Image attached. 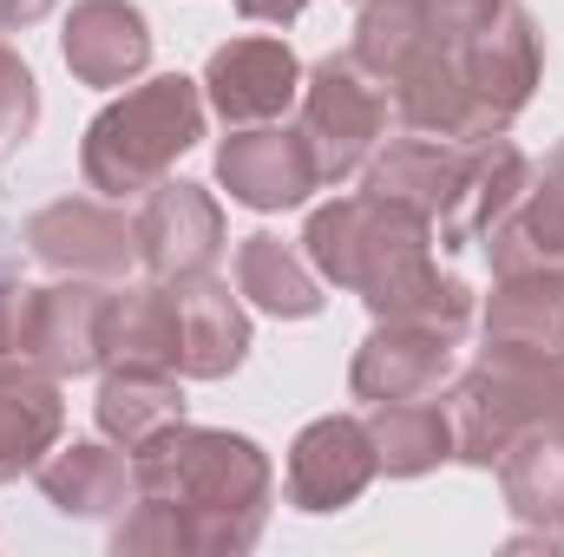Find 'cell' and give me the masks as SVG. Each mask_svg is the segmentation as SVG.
<instances>
[{
  "mask_svg": "<svg viewBox=\"0 0 564 557\" xmlns=\"http://www.w3.org/2000/svg\"><path fill=\"white\" fill-rule=\"evenodd\" d=\"M302 256L322 282L361 295L375 321H421L440 335L473 328V288L433 263V230L394 197L355 190L308 210Z\"/></svg>",
  "mask_w": 564,
  "mask_h": 557,
  "instance_id": "cell-1",
  "label": "cell"
},
{
  "mask_svg": "<svg viewBox=\"0 0 564 557\" xmlns=\"http://www.w3.org/2000/svg\"><path fill=\"white\" fill-rule=\"evenodd\" d=\"M132 479L139 499H151L177 525V545L204 557L257 551L276 505L270 452L230 426H191V419L164 426L158 439L132 446Z\"/></svg>",
  "mask_w": 564,
  "mask_h": 557,
  "instance_id": "cell-2",
  "label": "cell"
},
{
  "mask_svg": "<svg viewBox=\"0 0 564 557\" xmlns=\"http://www.w3.org/2000/svg\"><path fill=\"white\" fill-rule=\"evenodd\" d=\"M532 184V157L506 139H388L368 164H361V190L394 197L433 230L440 250H473Z\"/></svg>",
  "mask_w": 564,
  "mask_h": 557,
  "instance_id": "cell-3",
  "label": "cell"
},
{
  "mask_svg": "<svg viewBox=\"0 0 564 557\" xmlns=\"http://www.w3.org/2000/svg\"><path fill=\"white\" fill-rule=\"evenodd\" d=\"M197 139H204V79L158 73L86 125L79 171L106 197H144L151 184L171 177V164Z\"/></svg>",
  "mask_w": 564,
  "mask_h": 557,
  "instance_id": "cell-4",
  "label": "cell"
},
{
  "mask_svg": "<svg viewBox=\"0 0 564 557\" xmlns=\"http://www.w3.org/2000/svg\"><path fill=\"white\" fill-rule=\"evenodd\" d=\"M558 401H564V368H525V361L479 354L446 394L453 459L473 466V472H492L519 433H532V426H545L558 414Z\"/></svg>",
  "mask_w": 564,
  "mask_h": 557,
  "instance_id": "cell-5",
  "label": "cell"
},
{
  "mask_svg": "<svg viewBox=\"0 0 564 557\" xmlns=\"http://www.w3.org/2000/svg\"><path fill=\"white\" fill-rule=\"evenodd\" d=\"M388 86L355 66V53H328L302 73V139L315 151L322 184H348L388 144Z\"/></svg>",
  "mask_w": 564,
  "mask_h": 557,
  "instance_id": "cell-6",
  "label": "cell"
},
{
  "mask_svg": "<svg viewBox=\"0 0 564 557\" xmlns=\"http://www.w3.org/2000/svg\"><path fill=\"white\" fill-rule=\"evenodd\" d=\"M132 237H139L144 276H158V282L204 276L230 250V223H224L217 197L204 184H191V177H164V184L144 190L139 217H132Z\"/></svg>",
  "mask_w": 564,
  "mask_h": 557,
  "instance_id": "cell-7",
  "label": "cell"
},
{
  "mask_svg": "<svg viewBox=\"0 0 564 557\" xmlns=\"http://www.w3.org/2000/svg\"><path fill=\"white\" fill-rule=\"evenodd\" d=\"M375 472H381V459H375L368 419L322 414V419H308L295 433V446H289V505L308 512V518L348 512L375 485Z\"/></svg>",
  "mask_w": 564,
  "mask_h": 557,
  "instance_id": "cell-8",
  "label": "cell"
},
{
  "mask_svg": "<svg viewBox=\"0 0 564 557\" xmlns=\"http://www.w3.org/2000/svg\"><path fill=\"white\" fill-rule=\"evenodd\" d=\"M302 92V59L276 33H243L210 53L204 66V106L237 132V125H270Z\"/></svg>",
  "mask_w": 564,
  "mask_h": 557,
  "instance_id": "cell-9",
  "label": "cell"
},
{
  "mask_svg": "<svg viewBox=\"0 0 564 557\" xmlns=\"http://www.w3.org/2000/svg\"><path fill=\"white\" fill-rule=\"evenodd\" d=\"M26 250L59 270V276H93L119 282L139 263V237L119 210H106L99 197H53L46 210L26 217Z\"/></svg>",
  "mask_w": 564,
  "mask_h": 557,
  "instance_id": "cell-10",
  "label": "cell"
},
{
  "mask_svg": "<svg viewBox=\"0 0 564 557\" xmlns=\"http://www.w3.org/2000/svg\"><path fill=\"white\" fill-rule=\"evenodd\" d=\"M217 184L243 210H295L308 204V190H322V171L302 125H237L217 144Z\"/></svg>",
  "mask_w": 564,
  "mask_h": 557,
  "instance_id": "cell-11",
  "label": "cell"
},
{
  "mask_svg": "<svg viewBox=\"0 0 564 557\" xmlns=\"http://www.w3.org/2000/svg\"><path fill=\"white\" fill-rule=\"evenodd\" d=\"M453 368H459V335H440V328H421V321H375V335L355 348L348 387L368 407L426 401L453 381Z\"/></svg>",
  "mask_w": 564,
  "mask_h": 557,
  "instance_id": "cell-12",
  "label": "cell"
},
{
  "mask_svg": "<svg viewBox=\"0 0 564 557\" xmlns=\"http://www.w3.org/2000/svg\"><path fill=\"white\" fill-rule=\"evenodd\" d=\"M112 282L66 276L53 288H40L33 302V328H26V361H40L59 381L99 374L106 368V328H112Z\"/></svg>",
  "mask_w": 564,
  "mask_h": 557,
  "instance_id": "cell-13",
  "label": "cell"
},
{
  "mask_svg": "<svg viewBox=\"0 0 564 557\" xmlns=\"http://www.w3.org/2000/svg\"><path fill=\"white\" fill-rule=\"evenodd\" d=\"M479 354L525 361V368H564V270H519L499 276L479 315Z\"/></svg>",
  "mask_w": 564,
  "mask_h": 557,
  "instance_id": "cell-14",
  "label": "cell"
},
{
  "mask_svg": "<svg viewBox=\"0 0 564 557\" xmlns=\"http://www.w3.org/2000/svg\"><path fill=\"white\" fill-rule=\"evenodd\" d=\"M171 302H177V374L184 381H230L250 354L243 295H230V282L204 270V276L171 282Z\"/></svg>",
  "mask_w": 564,
  "mask_h": 557,
  "instance_id": "cell-15",
  "label": "cell"
},
{
  "mask_svg": "<svg viewBox=\"0 0 564 557\" xmlns=\"http://www.w3.org/2000/svg\"><path fill=\"white\" fill-rule=\"evenodd\" d=\"M59 53L79 86H132L151 66V20L132 0H79L66 13Z\"/></svg>",
  "mask_w": 564,
  "mask_h": 557,
  "instance_id": "cell-16",
  "label": "cell"
},
{
  "mask_svg": "<svg viewBox=\"0 0 564 557\" xmlns=\"http://www.w3.org/2000/svg\"><path fill=\"white\" fill-rule=\"evenodd\" d=\"M66 433L59 374H46L26 354H0V485L40 472V459Z\"/></svg>",
  "mask_w": 564,
  "mask_h": 557,
  "instance_id": "cell-17",
  "label": "cell"
},
{
  "mask_svg": "<svg viewBox=\"0 0 564 557\" xmlns=\"http://www.w3.org/2000/svg\"><path fill=\"white\" fill-rule=\"evenodd\" d=\"M40 492L59 518H119L139 499L132 479V452H119L112 439H73L53 446L40 459Z\"/></svg>",
  "mask_w": 564,
  "mask_h": 557,
  "instance_id": "cell-18",
  "label": "cell"
},
{
  "mask_svg": "<svg viewBox=\"0 0 564 557\" xmlns=\"http://www.w3.org/2000/svg\"><path fill=\"white\" fill-rule=\"evenodd\" d=\"M184 374H171V368H144V361H112V368H99V401H93V419H99V433L112 439V446H144V439H158L164 426H177L184 419V387H177Z\"/></svg>",
  "mask_w": 564,
  "mask_h": 557,
  "instance_id": "cell-19",
  "label": "cell"
},
{
  "mask_svg": "<svg viewBox=\"0 0 564 557\" xmlns=\"http://www.w3.org/2000/svg\"><path fill=\"white\" fill-rule=\"evenodd\" d=\"M492 276H519V270H564V190L532 164V184L519 190V204L479 237Z\"/></svg>",
  "mask_w": 564,
  "mask_h": 557,
  "instance_id": "cell-20",
  "label": "cell"
},
{
  "mask_svg": "<svg viewBox=\"0 0 564 557\" xmlns=\"http://www.w3.org/2000/svg\"><path fill=\"white\" fill-rule=\"evenodd\" d=\"M492 472H499L506 512H512L525 532H558L564 538V433L552 419L532 426V433H519Z\"/></svg>",
  "mask_w": 564,
  "mask_h": 557,
  "instance_id": "cell-21",
  "label": "cell"
},
{
  "mask_svg": "<svg viewBox=\"0 0 564 557\" xmlns=\"http://www.w3.org/2000/svg\"><path fill=\"white\" fill-rule=\"evenodd\" d=\"M237 295H243L250 308L276 315V321H308V315H322V282L308 270V256H295V250H289L282 237H270V230H257V237L237 243Z\"/></svg>",
  "mask_w": 564,
  "mask_h": 557,
  "instance_id": "cell-22",
  "label": "cell"
},
{
  "mask_svg": "<svg viewBox=\"0 0 564 557\" xmlns=\"http://www.w3.org/2000/svg\"><path fill=\"white\" fill-rule=\"evenodd\" d=\"M368 439H375V459L388 479H421L440 472L453 459V414L426 401H381L368 407Z\"/></svg>",
  "mask_w": 564,
  "mask_h": 557,
  "instance_id": "cell-23",
  "label": "cell"
},
{
  "mask_svg": "<svg viewBox=\"0 0 564 557\" xmlns=\"http://www.w3.org/2000/svg\"><path fill=\"white\" fill-rule=\"evenodd\" d=\"M112 361H144L177 374V302L171 282H132L112 295V328H106V368Z\"/></svg>",
  "mask_w": 564,
  "mask_h": 557,
  "instance_id": "cell-24",
  "label": "cell"
},
{
  "mask_svg": "<svg viewBox=\"0 0 564 557\" xmlns=\"http://www.w3.org/2000/svg\"><path fill=\"white\" fill-rule=\"evenodd\" d=\"M33 125H40V79H33V66L0 40V151L26 144Z\"/></svg>",
  "mask_w": 564,
  "mask_h": 557,
  "instance_id": "cell-25",
  "label": "cell"
},
{
  "mask_svg": "<svg viewBox=\"0 0 564 557\" xmlns=\"http://www.w3.org/2000/svg\"><path fill=\"white\" fill-rule=\"evenodd\" d=\"M33 302L40 288L20 276H0V354H26V328H33Z\"/></svg>",
  "mask_w": 564,
  "mask_h": 557,
  "instance_id": "cell-26",
  "label": "cell"
},
{
  "mask_svg": "<svg viewBox=\"0 0 564 557\" xmlns=\"http://www.w3.org/2000/svg\"><path fill=\"white\" fill-rule=\"evenodd\" d=\"M53 7H59V0H0V33H26V26H40Z\"/></svg>",
  "mask_w": 564,
  "mask_h": 557,
  "instance_id": "cell-27",
  "label": "cell"
},
{
  "mask_svg": "<svg viewBox=\"0 0 564 557\" xmlns=\"http://www.w3.org/2000/svg\"><path fill=\"white\" fill-rule=\"evenodd\" d=\"M302 7H308V0H237V13H243V20H270V26H289Z\"/></svg>",
  "mask_w": 564,
  "mask_h": 557,
  "instance_id": "cell-28",
  "label": "cell"
},
{
  "mask_svg": "<svg viewBox=\"0 0 564 557\" xmlns=\"http://www.w3.org/2000/svg\"><path fill=\"white\" fill-rule=\"evenodd\" d=\"M539 171H545V177H552V184L564 190V139L552 144V151H545V164H539Z\"/></svg>",
  "mask_w": 564,
  "mask_h": 557,
  "instance_id": "cell-29",
  "label": "cell"
},
{
  "mask_svg": "<svg viewBox=\"0 0 564 557\" xmlns=\"http://www.w3.org/2000/svg\"><path fill=\"white\" fill-rule=\"evenodd\" d=\"M552 426H558V433H564V401H558V414H552Z\"/></svg>",
  "mask_w": 564,
  "mask_h": 557,
  "instance_id": "cell-30",
  "label": "cell"
}]
</instances>
